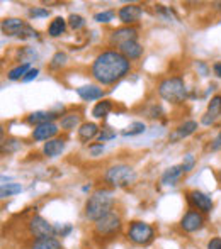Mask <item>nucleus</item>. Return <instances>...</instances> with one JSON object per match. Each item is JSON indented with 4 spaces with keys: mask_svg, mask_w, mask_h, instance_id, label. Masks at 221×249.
Instances as JSON below:
<instances>
[{
    "mask_svg": "<svg viewBox=\"0 0 221 249\" xmlns=\"http://www.w3.org/2000/svg\"><path fill=\"white\" fill-rule=\"evenodd\" d=\"M129 59L124 58L119 51H104L92 63V76L102 85H112L119 82L124 75H128Z\"/></svg>",
    "mask_w": 221,
    "mask_h": 249,
    "instance_id": "f257e3e1",
    "label": "nucleus"
},
{
    "mask_svg": "<svg viewBox=\"0 0 221 249\" xmlns=\"http://www.w3.org/2000/svg\"><path fill=\"white\" fill-rule=\"evenodd\" d=\"M112 207V194L109 190H96L89 197L85 203V217L89 220H99L106 213L111 212Z\"/></svg>",
    "mask_w": 221,
    "mask_h": 249,
    "instance_id": "f03ea898",
    "label": "nucleus"
},
{
    "mask_svg": "<svg viewBox=\"0 0 221 249\" xmlns=\"http://www.w3.org/2000/svg\"><path fill=\"white\" fill-rule=\"evenodd\" d=\"M159 93L163 100L172 102V104H181L185 100V83L182 78L179 76H172V78H165L162 83L159 85Z\"/></svg>",
    "mask_w": 221,
    "mask_h": 249,
    "instance_id": "7ed1b4c3",
    "label": "nucleus"
},
{
    "mask_svg": "<svg viewBox=\"0 0 221 249\" xmlns=\"http://www.w3.org/2000/svg\"><path fill=\"white\" fill-rule=\"evenodd\" d=\"M135 170L128 164H116L106 171V181L111 187H128V185L135 183Z\"/></svg>",
    "mask_w": 221,
    "mask_h": 249,
    "instance_id": "20e7f679",
    "label": "nucleus"
},
{
    "mask_svg": "<svg viewBox=\"0 0 221 249\" xmlns=\"http://www.w3.org/2000/svg\"><path fill=\"white\" fill-rule=\"evenodd\" d=\"M121 229V217L114 212L106 213L104 217H100L99 220H96V226H94V231H96L97 236L100 237H111L114 236L118 231Z\"/></svg>",
    "mask_w": 221,
    "mask_h": 249,
    "instance_id": "39448f33",
    "label": "nucleus"
},
{
    "mask_svg": "<svg viewBox=\"0 0 221 249\" xmlns=\"http://www.w3.org/2000/svg\"><path fill=\"white\" fill-rule=\"evenodd\" d=\"M153 236H155V232H153V227L150 226V224L136 220V222H131V226H129L128 237L131 243L143 246V244L152 243Z\"/></svg>",
    "mask_w": 221,
    "mask_h": 249,
    "instance_id": "423d86ee",
    "label": "nucleus"
},
{
    "mask_svg": "<svg viewBox=\"0 0 221 249\" xmlns=\"http://www.w3.org/2000/svg\"><path fill=\"white\" fill-rule=\"evenodd\" d=\"M29 232L33 234L36 239H44V237H53L55 236V226H51L46 219L41 215H36L31 219L29 222Z\"/></svg>",
    "mask_w": 221,
    "mask_h": 249,
    "instance_id": "0eeeda50",
    "label": "nucleus"
},
{
    "mask_svg": "<svg viewBox=\"0 0 221 249\" xmlns=\"http://www.w3.org/2000/svg\"><path fill=\"white\" fill-rule=\"evenodd\" d=\"M187 200L189 203H191L192 207H194V210H198V212H211L213 210V200L209 195L202 194V192L199 190H192L187 194Z\"/></svg>",
    "mask_w": 221,
    "mask_h": 249,
    "instance_id": "6e6552de",
    "label": "nucleus"
},
{
    "mask_svg": "<svg viewBox=\"0 0 221 249\" xmlns=\"http://www.w3.org/2000/svg\"><path fill=\"white\" fill-rule=\"evenodd\" d=\"M202 226H204V217L198 210H189L181 220V227L185 232H196V231L202 229Z\"/></svg>",
    "mask_w": 221,
    "mask_h": 249,
    "instance_id": "1a4fd4ad",
    "label": "nucleus"
},
{
    "mask_svg": "<svg viewBox=\"0 0 221 249\" xmlns=\"http://www.w3.org/2000/svg\"><path fill=\"white\" fill-rule=\"evenodd\" d=\"M131 41H136V31L133 27H121V29H116L111 34V44L116 48L122 46L126 43H131Z\"/></svg>",
    "mask_w": 221,
    "mask_h": 249,
    "instance_id": "9d476101",
    "label": "nucleus"
},
{
    "mask_svg": "<svg viewBox=\"0 0 221 249\" xmlns=\"http://www.w3.org/2000/svg\"><path fill=\"white\" fill-rule=\"evenodd\" d=\"M141 14H143L141 7L136 5V3H129V5H124L119 9L118 16L122 24H133V22H136V20H140Z\"/></svg>",
    "mask_w": 221,
    "mask_h": 249,
    "instance_id": "9b49d317",
    "label": "nucleus"
},
{
    "mask_svg": "<svg viewBox=\"0 0 221 249\" xmlns=\"http://www.w3.org/2000/svg\"><path fill=\"white\" fill-rule=\"evenodd\" d=\"M220 115H221V95H215L211 99V102H209L208 110H206V114L202 115L201 122L204 125H211L218 121Z\"/></svg>",
    "mask_w": 221,
    "mask_h": 249,
    "instance_id": "f8f14e48",
    "label": "nucleus"
},
{
    "mask_svg": "<svg viewBox=\"0 0 221 249\" xmlns=\"http://www.w3.org/2000/svg\"><path fill=\"white\" fill-rule=\"evenodd\" d=\"M58 132V125L55 122H48V124L36 125L33 131V139L34 141H50L53 139Z\"/></svg>",
    "mask_w": 221,
    "mask_h": 249,
    "instance_id": "ddd939ff",
    "label": "nucleus"
},
{
    "mask_svg": "<svg viewBox=\"0 0 221 249\" xmlns=\"http://www.w3.org/2000/svg\"><path fill=\"white\" fill-rule=\"evenodd\" d=\"M196 131H198V122H196V121L184 122V124H181L170 134V142H177V141H181V139H185L187 136L194 134Z\"/></svg>",
    "mask_w": 221,
    "mask_h": 249,
    "instance_id": "4468645a",
    "label": "nucleus"
},
{
    "mask_svg": "<svg viewBox=\"0 0 221 249\" xmlns=\"http://www.w3.org/2000/svg\"><path fill=\"white\" fill-rule=\"evenodd\" d=\"M24 29H26V24L16 17H9L2 22V31L7 36H22Z\"/></svg>",
    "mask_w": 221,
    "mask_h": 249,
    "instance_id": "2eb2a0df",
    "label": "nucleus"
},
{
    "mask_svg": "<svg viewBox=\"0 0 221 249\" xmlns=\"http://www.w3.org/2000/svg\"><path fill=\"white\" fill-rule=\"evenodd\" d=\"M77 93L82 100L85 102H92V100H99L104 97V90L99 89L97 85H85V87H79Z\"/></svg>",
    "mask_w": 221,
    "mask_h": 249,
    "instance_id": "dca6fc26",
    "label": "nucleus"
},
{
    "mask_svg": "<svg viewBox=\"0 0 221 249\" xmlns=\"http://www.w3.org/2000/svg\"><path fill=\"white\" fill-rule=\"evenodd\" d=\"M65 149V141L63 139H50L48 142H44L43 146V153L48 158H56L63 153Z\"/></svg>",
    "mask_w": 221,
    "mask_h": 249,
    "instance_id": "f3484780",
    "label": "nucleus"
},
{
    "mask_svg": "<svg viewBox=\"0 0 221 249\" xmlns=\"http://www.w3.org/2000/svg\"><path fill=\"white\" fill-rule=\"evenodd\" d=\"M118 50H119V53H121L122 56H124V58H128V59L140 58V56H141V53H143V48L140 46L136 41H131V43L122 44V46H119Z\"/></svg>",
    "mask_w": 221,
    "mask_h": 249,
    "instance_id": "a211bd4d",
    "label": "nucleus"
},
{
    "mask_svg": "<svg viewBox=\"0 0 221 249\" xmlns=\"http://www.w3.org/2000/svg\"><path fill=\"white\" fill-rule=\"evenodd\" d=\"M97 132H99V125L94 124V122H85V124L80 125V129H79V138H80V141L89 142L90 139L96 138Z\"/></svg>",
    "mask_w": 221,
    "mask_h": 249,
    "instance_id": "6ab92c4d",
    "label": "nucleus"
},
{
    "mask_svg": "<svg viewBox=\"0 0 221 249\" xmlns=\"http://www.w3.org/2000/svg\"><path fill=\"white\" fill-rule=\"evenodd\" d=\"M182 173H184V166H182V164L168 168V170L163 171V175H162V183L163 185H175V181L182 177Z\"/></svg>",
    "mask_w": 221,
    "mask_h": 249,
    "instance_id": "aec40b11",
    "label": "nucleus"
},
{
    "mask_svg": "<svg viewBox=\"0 0 221 249\" xmlns=\"http://www.w3.org/2000/svg\"><path fill=\"white\" fill-rule=\"evenodd\" d=\"M55 119H56V115L53 112L40 110V112H33V114L27 117V122L34 125H41V124H48V122H53Z\"/></svg>",
    "mask_w": 221,
    "mask_h": 249,
    "instance_id": "412c9836",
    "label": "nucleus"
},
{
    "mask_svg": "<svg viewBox=\"0 0 221 249\" xmlns=\"http://www.w3.org/2000/svg\"><path fill=\"white\" fill-rule=\"evenodd\" d=\"M31 249H61L58 239L55 237H44V239H36L31 244Z\"/></svg>",
    "mask_w": 221,
    "mask_h": 249,
    "instance_id": "4be33fe9",
    "label": "nucleus"
},
{
    "mask_svg": "<svg viewBox=\"0 0 221 249\" xmlns=\"http://www.w3.org/2000/svg\"><path fill=\"white\" fill-rule=\"evenodd\" d=\"M65 29H66V20L63 17H56L55 20H51L50 27H48V34L51 37H58L65 33Z\"/></svg>",
    "mask_w": 221,
    "mask_h": 249,
    "instance_id": "5701e85b",
    "label": "nucleus"
},
{
    "mask_svg": "<svg viewBox=\"0 0 221 249\" xmlns=\"http://www.w3.org/2000/svg\"><path fill=\"white\" fill-rule=\"evenodd\" d=\"M80 122V115L79 114H66L61 117V127L65 129V131H72V129H75L77 125H79Z\"/></svg>",
    "mask_w": 221,
    "mask_h": 249,
    "instance_id": "b1692460",
    "label": "nucleus"
},
{
    "mask_svg": "<svg viewBox=\"0 0 221 249\" xmlns=\"http://www.w3.org/2000/svg\"><path fill=\"white\" fill-rule=\"evenodd\" d=\"M111 108H112L111 100H102V102H99L96 107H94L92 115H94V117H97V119H102V117H106V115L109 114Z\"/></svg>",
    "mask_w": 221,
    "mask_h": 249,
    "instance_id": "393cba45",
    "label": "nucleus"
},
{
    "mask_svg": "<svg viewBox=\"0 0 221 249\" xmlns=\"http://www.w3.org/2000/svg\"><path fill=\"white\" fill-rule=\"evenodd\" d=\"M29 63H24V65H19L16 66L14 70H10L9 71V80H20L26 76V73L29 71Z\"/></svg>",
    "mask_w": 221,
    "mask_h": 249,
    "instance_id": "a878e982",
    "label": "nucleus"
},
{
    "mask_svg": "<svg viewBox=\"0 0 221 249\" xmlns=\"http://www.w3.org/2000/svg\"><path fill=\"white\" fill-rule=\"evenodd\" d=\"M145 124L143 122H133L129 127H126L124 131H122V136H136V134H141V132H145Z\"/></svg>",
    "mask_w": 221,
    "mask_h": 249,
    "instance_id": "bb28decb",
    "label": "nucleus"
},
{
    "mask_svg": "<svg viewBox=\"0 0 221 249\" xmlns=\"http://www.w3.org/2000/svg\"><path fill=\"white\" fill-rule=\"evenodd\" d=\"M20 190H22V188H20L19 183H7V185H3V187H2L0 194H2V197H10V195L19 194Z\"/></svg>",
    "mask_w": 221,
    "mask_h": 249,
    "instance_id": "cd10ccee",
    "label": "nucleus"
},
{
    "mask_svg": "<svg viewBox=\"0 0 221 249\" xmlns=\"http://www.w3.org/2000/svg\"><path fill=\"white\" fill-rule=\"evenodd\" d=\"M66 63V54L65 53H61V51H58L56 54L51 58V63H50V68L51 70H58V68H61L63 65Z\"/></svg>",
    "mask_w": 221,
    "mask_h": 249,
    "instance_id": "c85d7f7f",
    "label": "nucleus"
},
{
    "mask_svg": "<svg viewBox=\"0 0 221 249\" xmlns=\"http://www.w3.org/2000/svg\"><path fill=\"white\" fill-rule=\"evenodd\" d=\"M68 26L72 27L73 31L82 29V27L85 26V20H83V17H82V16H77V14H72V16L68 17Z\"/></svg>",
    "mask_w": 221,
    "mask_h": 249,
    "instance_id": "c756f323",
    "label": "nucleus"
},
{
    "mask_svg": "<svg viewBox=\"0 0 221 249\" xmlns=\"http://www.w3.org/2000/svg\"><path fill=\"white\" fill-rule=\"evenodd\" d=\"M112 17H114V12L112 10H107V12H99L94 16V20L96 22H111Z\"/></svg>",
    "mask_w": 221,
    "mask_h": 249,
    "instance_id": "7c9ffc66",
    "label": "nucleus"
},
{
    "mask_svg": "<svg viewBox=\"0 0 221 249\" xmlns=\"http://www.w3.org/2000/svg\"><path fill=\"white\" fill-rule=\"evenodd\" d=\"M29 16L34 17V19H41V17H48V16H50V10H48V9H41V7H34V9L29 10Z\"/></svg>",
    "mask_w": 221,
    "mask_h": 249,
    "instance_id": "2f4dec72",
    "label": "nucleus"
},
{
    "mask_svg": "<svg viewBox=\"0 0 221 249\" xmlns=\"http://www.w3.org/2000/svg\"><path fill=\"white\" fill-rule=\"evenodd\" d=\"M114 138H116V131H112L111 127H104L99 136V141H100V144H102V142L109 141V139H114Z\"/></svg>",
    "mask_w": 221,
    "mask_h": 249,
    "instance_id": "473e14b6",
    "label": "nucleus"
},
{
    "mask_svg": "<svg viewBox=\"0 0 221 249\" xmlns=\"http://www.w3.org/2000/svg\"><path fill=\"white\" fill-rule=\"evenodd\" d=\"M182 166H184V171H191L192 166H194V158L191 156V154H187L184 160V163H182Z\"/></svg>",
    "mask_w": 221,
    "mask_h": 249,
    "instance_id": "72a5a7b5",
    "label": "nucleus"
},
{
    "mask_svg": "<svg viewBox=\"0 0 221 249\" xmlns=\"http://www.w3.org/2000/svg\"><path fill=\"white\" fill-rule=\"evenodd\" d=\"M38 73H40V70H36V68H31L29 71L26 73V76L22 78V82H31V80H34L38 76Z\"/></svg>",
    "mask_w": 221,
    "mask_h": 249,
    "instance_id": "f704fd0d",
    "label": "nucleus"
},
{
    "mask_svg": "<svg viewBox=\"0 0 221 249\" xmlns=\"http://www.w3.org/2000/svg\"><path fill=\"white\" fill-rule=\"evenodd\" d=\"M208 249H221V237H213L208 243Z\"/></svg>",
    "mask_w": 221,
    "mask_h": 249,
    "instance_id": "c9c22d12",
    "label": "nucleus"
},
{
    "mask_svg": "<svg viewBox=\"0 0 221 249\" xmlns=\"http://www.w3.org/2000/svg\"><path fill=\"white\" fill-rule=\"evenodd\" d=\"M218 149H221V132L216 136L215 141H213V144H211V151H218Z\"/></svg>",
    "mask_w": 221,
    "mask_h": 249,
    "instance_id": "e433bc0d",
    "label": "nucleus"
},
{
    "mask_svg": "<svg viewBox=\"0 0 221 249\" xmlns=\"http://www.w3.org/2000/svg\"><path fill=\"white\" fill-rule=\"evenodd\" d=\"M70 231H72V227H70V226H66V227H55V234H61V236L68 234Z\"/></svg>",
    "mask_w": 221,
    "mask_h": 249,
    "instance_id": "4c0bfd02",
    "label": "nucleus"
},
{
    "mask_svg": "<svg viewBox=\"0 0 221 249\" xmlns=\"http://www.w3.org/2000/svg\"><path fill=\"white\" fill-rule=\"evenodd\" d=\"M90 151H92V154H94V156H97V154H99V153H102V151H104V144L92 146V148H90Z\"/></svg>",
    "mask_w": 221,
    "mask_h": 249,
    "instance_id": "58836bf2",
    "label": "nucleus"
},
{
    "mask_svg": "<svg viewBox=\"0 0 221 249\" xmlns=\"http://www.w3.org/2000/svg\"><path fill=\"white\" fill-rule=\"evenodd\" d=\"M213 71H215L216 76H220L221 78V63H216V65L213 66Z\"/></svg>",
    "mask_w": 221,
    "mask_h": 249,
    "instance_id": "ea45409f",
    "label": "nucleus"
},
{
    "mask_svg": "<svg viewBox=\"0 0 221 249\" xmlns=\"http://www.w3.org/2000/svg\"><path fill=\"white\" fill-rule=\"evenodd\" d=\"M220 180H221V173H220Z\"/></svg>",
    "mask_w": 221,
    "mask_h": 249,
    "instance_id": "a19ab883",
    "label": "nucleus"
}]
</instances>
